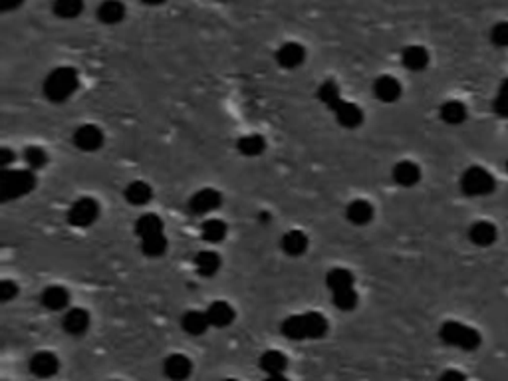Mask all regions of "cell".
I'll use <instances>...</instances> for the list:
<instances>
[{"instance_id": "4fadbf2b", "label": "cell", "mask_w": 508, "mask_h": 381, "mask_svg": "<svg viewBox=\"0 0 508 381\" xmlns=\"http://www.w3.org/2000/svg\"><path fill=\"white\" fill-rule=\"evenodd\" d=\"M374 94L379 102H397L401 98V84L393 76H379L374 82Z\"/></svg>"}, {"instance_id": "d6a6232c", "label": "cell", "mask_w": 508, "mask_h": 381, "mask_svg": "<svg viewBox=\"0 0 508 381\" xmlns=\"http://www.w3.org/2000/svg\"><path fill=\"white\" fill-rule=\"evenodd\" d=\"M52 10L62 20H74L84 12V0H54Z\"/></svg>"}, {"instance_id": "1f68e13d", "label": "cell", "mask_w": 508, "mask_h": 381, "mask_svg": "<svg viewBox=\"0 0 508 381\" xmlns=\"http://www.w3.org/2000/svg\"><path fill=\"white\" fill-rule=\"evenodd\" d=\"M354 282H356V278H354V274L347 268H332L328 274H326V286H328L332 292L344 290V288H352Z\"/></svg>"}, {"instance_id": "60d3db41", "label": "cell", "mask_w": 508, "mask_h": 381, "mask_svg": "<svg viewBox=\"0 0 508 381\" xmlns=\"http://www.w3.org/2000/svg\"><path fill=\"white\" fill-rule=\"evenodd\" d=\"M464 375L463 373H459V371H445L443 373V380H463Z\"/></svg>"}, {"instance_id": "d4e9b609", "label": "cell", "mask_w": 508, "mask_h": 381, "mask_svg": "<svg viewBox=\"0 0 508 381\" xmlns=\"http://www.w3.org/2000/svg\"><path fill=\"white\" fill-rule=\"evenodd\" d=\"M308 245H310V240H308L306 233H302V231H290L280 240V247L288 256H302L308 250Z\"/></svg>"}, {"instance_id": "836d02e7", "label": "cell", "mask_w": 508, "mask_h": 381, "mask_svg": "<svg viewBox=\"0 0 508 381\" xmlns=\"http://www.w3.org/2000/svg\"><path fill=\"white\" fill-rule=\"evenodd\" d=\"M334 294V306L338 310H342V312H352V310L358 308V302H359V296L358 292L354 290V286L352 288H344V290H336Z\"/></svg>"}, {"instance_id": "f1b7e54d", "label": "cell", "mask_w": 508, "mask_h": 381, "mask_svg": "<svg viewBox=\"0 0 508 381\" xmlns=\"http://www.w3.org/2000/svg\"><path fill=\"white\" fill-rule=\"evenodd\" d=\"M167 249H169V240H167L165 233H157V235L141 238V252H143L145 256H149V258H159V256H163L165 252H167Z\"/></svg>"}, {"instance_id": "8fae6325", "label": "cell", "mask_w": 508, "mask_h": 381, "mask_svg": "<svg viewBox=\"0 0 508 381\" xmlns=\"http://www.w3.org/2000/svg\"><path fill=\"white\" fill-rule=\"evenodd\" d=\"M62 328L70 336H84L90 328V312L84 308L68 310L64 320H62Z\"/></svg>"}, {"instance_id": "ee69618b", "label": "cell", "mask_w": 508, "mask_h": 381, "mask_svg": "<svg viewBox=\"0 0 508 381\" xmlns=\"http://www.w3.org/2000/svg\"><path fill=\"white\" fill-rule=\"evenodd\" d=\"M507 171H508V161H507Z\"/></svg>"}, {"instance_id": "e575fe53", "label": "cell", "mask_w": 508, "mask_h": 381, "mask_svg": "<svg viewBox=\"0 0 508 381\" xmlns=\"http://www.w3.org/2000/svg\"><path fill=\"white\" fill-rule=\"evenodd\" d=\"M24 163H26V167L32 169V171H38V169H42L46 167V163H48V153H46L42 147H26L24 149Z\"/></svg>"}, {"instance_id": "5b68a950", "label": "cell", "mask_w": 508, "mask_h": 381, "mask_svg": "<svg viewBox=\"0 0 508 381\" xmlns=\"http://www.w3.org/2000/svg\"><path fill=\"white\" fill-rule=\"evenodd\" d=\"M439 337L443 344L459 348L464 352H473L480 346V334L475 328L464 326L461 322H445L439 330Z\"/></svg>"}, {"instance_id": "8992f818", "label": "cell", "mask_w": 508, "mask_h": 381, "mask_svg": "<svg viewBox=\"0 0 508 381\" xmlns=\"http://www.w3.org/2000/svg\"><path fill=\"white\" fill-rule=\"evenodd\" d=\"M461 190L469 197H484L494 190V177L482 167H469L461 177Z\"/></svg>"}, {"instance_id": "2e32d148", "label": "cell", "mask_w": 508, "mask_h": 381, "mask_svg": "<svg viewBox=\"0 0 508 381\" xmlns=\"http://www.w3.org/2000/svg\"><path fill=\"white\" fill-rule=\"evenodd\" d=\"M207 318H209L210 326H215V328H228L230 324L235 322L237 314H235V308L228 302L217 300L207 308Z\"/></svg>"}, {"instance_id": "d590c367", "label": "cell", "mask_w": 508, "mask_h": 381, "mask_svg": "<svg viewBox=\"0 0 508 381\" xmlns=\"http://www.w3.org/2000/svg\"><path fill=\"white\" fill-rule=\"evenodd\" d=\"M494 114L498 118H508V78L502 82V86L494 98Z\"/></svg>"}, {"instance_id": "7a4b0ae2", "label": "cell", "mask_w": 508, "mask_h": 381, "mask_svg": "<svg viewBox=\"0 0 508 381\" xmlns=\"http://www.w3.org/2000/svg\"><path fill=\"white\" fill-rule=\"evenodd\" d=\"M329 324L324 314L320 312H306V314H296L286 318L280 324V334L288 339H320L328 334Z\"/></svg>"}, {"instance_id": "f546056e", "label": "cell", "mask_w": 508, "mask_h": 381, "mask_svg": "<svg viewBox=\"0 0 508 381\" xmlns=\"http://www.w3.org/2000/svg\"><path fill=\"white\" fill-rule=\"evenodd\" d=\"M226 233H228L226 222L221 219L205 220L203 227H201V236H203V240H207L210 245L223 242L224 238H226Z\"/></svg>"}, {"instance_id": "52a82bcc", "label": "cell", "mask_w": 508, "mask_h": 381, "mask_svg": "<svg viewBox=\"0 0 508 381\" xmlns=\"http://www.w3.org/2000/svg\"><path fill=\"white\" fill-rule=\"evenodd\" d=\"M100 219V203L91 197H82L68 211V222L75 229H88Z\"/></svg>"}, {"instance_id": "74e56055", "label": "cell", "mask_w": 508, "mask_h": 381, "mask_svg": "<svg viewBox=\"0 0 508 381\" xmlns=\"http://www.w3.org/2000/svg\"><path fill=\"white\" fill-rule=\"evenodd\" d=\"M16 296H18V284L12 282V280H2L0 282V300L2 302H10Z\"/></svg>"}, {"instance_id": "5bb4252c", "label": "cell", "mask_w": 508, "mask_h": 381, "mask_svg": "<svg viewBox=\"0 0 508 381\" xmlns=\"http://www.w3.org/2000/svg\"><path fill=\"white\" fill-rule=\"evenodd\" d=\"M163 371L171 380H187L193 371V364L183 353H171L163 362Z\"/></svg>"}, {"instance_id": "e0dca14e", "label": "cell", "mask_w": 508, "mask_h": 381, "mask_svg": "<svg viewBox=\"0 0 508 381\" xmlns=\"http://www.w3.org/2000/svg\"><path fill=\"white\" fill-rule=\"evenodd\" d=\"M40 302L50 312H60L68 308L70 304V292L64 286H48L40 296Z\"/></svg>"}, {"instance_id": "4316f807", "label": "cell", "mask_w": 508, "mask_h": 381, "mask_svg": "<svg viewBox=\"0 0 508 381\" xmlns=\"http://www.w3.org/2000/svg\"><path fill=\"white\" fill-rule=\"evenodd\" d=\"M237 149L244 157H258L266 151V139L258 133H251V135H244L237 141Z\"/></svg>"}, {"instance_id": "ba28073f", "label": "cell", "mask_w": 508, "mask_h": 381, "mask_svg": "<svg viewBox=\"0 0 508 381\" xmlns=\"http://www.w3.org/2000/svg\"><path fill=\"white\" fill-rule=\"evenodd\" d=\"M223 203V197L217 189H201L199 193H194L189 201V213L194 217H205L212 211H217Z\"/></svg>"}, {"instance_id": "d6986e66", "label": "cell", "mask_w": 508, "mask_h": 381, "mask_svg": "<svg viewBox=\"0 0 508 381\" xmlns=\"http://www.w3.org/2000/svg\"><path fill=\"white\" fill-rule=\"evenodd\" d=\"M209 326L210 322L209 318H207V312H201V310H189L181 318V328L189 336H203Z\"/></svg>"}, {"instance_id": "ac0fdd59", "label": "cell", "mask_w": 508, "mask_h": 381, "mask_svg": "<svg viewBox=\"0 0 508 381\" xmlns=\"http://www.w3.org/2000/svg\"><path fill=\"white\" fill-rule=\"evenodd\" d=\"M345 217L352 224L356 227H363V224H370L372 219H374V206L370 201L365 199H356L352 201L347 209H345Z\"/></svg>"}, {"instance_id": "83f0119b", "label": "cell", "mask_w": 508, "mask_h": 381, "mask_svg": "<svg viewBox=\"0 0 508 381\" xmlns=\"http://www.w3.org/2000/svg\"><path fill=\"white\" fill-rule=\"evenodd\" d=\"M157 233H163V220L155 213H145L135 220V235L139 238L157 235Z\"/></svg>"}, {"instance_id": "44dd1931", "label": "cell", "mask_w": 508, "mask_h": 381, "mask_svg": "<svg viewBox=\"0 0 508 381\" xmlns=\"http://www.w3.org/2000/svg\"><path fill=\"white\" fill-rule=\"evenodd\" d=\"M496 236H498V231L489 220H478L469 229V238L477 247H491V245H494Z\"/></svg>"}, {"instance_id": "277c9868", "label": "cell", "mask_w": 508, "mask_h": 381, "mask_svg": "<svg viewBox=\"0 0 508 381\" xmlns=\"http://www.w3.org/2000/svg\"><path fill=\"white\" fill-rule=\"evenodd\" d=\"M34 189H36V175L32 169H4V173L0 177L2 203L26 197Z\"/></svg>"}, {"instance_id": "4dcf8cb0", "label": "cell", "mask_w": 508, "mask_h": 381, "mask_svg": "<svg viewBox=\"0 0 508 381\" xmlns=\"http://www.w3.org/2000/svg\"><path fill=\"white\" fill-rule=\"evenodd\" d=\"M439 114H441V119L448 125H459L466 119V107L464 103L457 102V100H448L441 105Z\"/></svg>"}, {"instance_id": "ab89813d", "label": "cell", "mask_w": 508, "mask_h": 381, "mask_svg": "<svg viewBox=\"0 0 508 381\" xmlns=\"http://www.w3.org/2000/svg\"><path fill=\"white\" fill-rule=\"evenodd\" d=\"M24 4V0H0V10L2 12H12L16 8H20Z\"/></svg>"}, {"instance_id": "9a60e30c", "label": "cell", "mask_w": 508, "mask_h": 381, "mask_svg": "<svg viewBox=\"0 0 508 381\" xmlns=\"http://www.w3.org/2000/svg\"><path fill=\"white\" fill-rule=\"evenodd\" d=\"M258 366H260V369H262L269 378L278 380V378L284 375L286 367H288V360H286L284 353L276 352V350H269V352H264L260 355Z\"/></svg>"}, {"instance_id": "6da1fadb", "label": "cell", "mask_w": 508, "mask_h": 381, "mask_svg": "<svg viewBox=\"0 0 508 381\" xmlns=\"http://www.w3.org/2000/svg\"><path fill=\"white\" fill-rule=\"evenodd\" d=\"M316 96H318V100L324 103L329 112L336 116L338 123H340L342 127H345V130H356V127L361 125V121H363V112H361V107L356 105V103L342 100L340 88H338V84H336L334 80L324 82V84L320 86Z\"/></svg>"}, {"instance_id": "b9f144b4", "label": "cell", "mask_w": 508, "mask_h": 381, "mask_svg": "<svg viewBox=\"0 0 508 381\" xmlns=\"http://www.w3.org/2000/svg\"><path fill=\"white\" fill-rule=\"evenodd\" d=\"M143 4H147V6H159V4H163L165 0H141Z\"/></svg>"}, {"instance_id": "9c48e42d", "label": "cell", "mask_w": 508, "mask_h": 381, "mask_svg": "<svg viewBox=\"0 0 508 381\" xmlns=\"http://www.w3.org/2000/svg\"><path fill=\"white\" fill-rule=\"evenodd\" d=\"M74 145L80 151H86V153H93L98 149H102L104 145V132L96 125H80L74 132Z\"/></svg>"}, {"instance_id": "484cf974", "label": "cell", "mask_w": 508, "mask_h": 381, "mask_svg": "<svg viewBox=\"0 0 508 381\" xmlns=\"http://www.w3.org/2000/svg\"><path fill=\"white\" fill-rule=\"evenodd\" d=\"M123 195H125L127 203H131L135 206H143L153 199V189H151L149 183H145V181H134V183H129L125 187Z\"/></svg>"}, {"instance_id": "7c38bea8", "label": "cell", "mask_w": 508, "mask_h": 381, "mask_svg": "<svg viewBox=\"0 0 508 381\" xmlns=\"http://www.w3.org/2000/svg\"><path fill=\"white\" fill-rule=\"evenodd\" d=\"M60 369V360L52 352H38L32 355L30 371L36 378H52Z\"/></svg>"}, {"instance_id": "8d00e7d4", "label": "cell", "mask_w": 508, "mask_h": 381, "mask_svg": "<svg viewBox=\"0 0 508 381\" xmlns=\"http://www.w3.org/2000/svg\"><path fill=\"white\" fill-rule=\"evenodd\" d=\"M491 42L496 48H508V22H498L491 30Z\"/></svg>"}, {"instance_id": "603a6c76", "label": "cell", "mask_w": 508, "mask_h": 381, "mask_svg": "<svg viewBox=\"0 0 508 381\" xmlns=\"http://www.w3.org/2000/svg\"><path fill=\"white\" fill-rule=\"evenodd\" d=\"M125 18V6L120 0H104L98 8V20L107 26H116Z\"/></svg>"}, {"instance_id": "f35d334b", "label": "cell", "mask_w": 508, "mask_h": 381, "mask_svg": "<svg viewBox=\"0 0 508 381\" xmlns=\"http://www.w3.org/2000/svg\"><path fill=\"white\" fill-rule=\"evenodd\" d=\"M15 159H16L15 151H10L8 147H2V149H0V163H2L4 169H6L10 163H15Z\"/></svg>"}, {"instance_id": "3957f363", "label": "cell", "mask_w": 508, "mask_h": 381, "mask_svg": "<svg viewBox=\"0 0 508 381\" xmlns=\"http://www.w3.org/2000/svg\"><path fill=\"white\" fill-rule=\"evenodd\" d=\"M78 88H80V76L70 66H60L52 70L42 84L46 100L54 103H64L66 100H70Z\"/></svg>"}, {"instance_id": "30bf717a", "label": "cell", "mask_w": 508, "mask_h": 381, "mask_svg": "<svg viewBox=\"0 0 508 381\" xmlns=\"http://www.w3.org/2000/svg\"><path fill=\"white\" fill-rule=\"evenodd\" d=\"M304 60H306V48L298 42H286L276 50V62L280 68H286V70L300 68Z\"/></svg>"}, {"instance_id": "7402d4cb", "label": "cell", "mask_w": 508, "mask_h": 381, "mask_svg": "<svg viewBox=\"0 0 508 381\" xmlns=\"http://www.w3.org/2000/svg\"><path fill=\"white\" fill-rule=\"evenodd\" d=\"M401 62L411 72H423L429 66V52L423 46H407L401 54Z\"/></svg>"}, {"instance_id": "cb8c5ba5", "label": "cell", "mask_w": 508, "mask_h": 381, "mask_svg": "<svg viewBox=\"0 0 508 381\" xmlns=\"http://www.w3.org/2000/svg\"><path fill=\"white\" fill-rule=\"evenodd\" d=\"M194 268L199 272V276L203 278H210L219 272L221 268V256L215 250H201L194 256Z\"/></svg>"}, {"instance_id": "ffe728a7", "label": "cell", "mask_w": 508, "mask_h": 381, "mask_svg": "<svg viewBox=\"0 0 508 381\" xmlns=\"http://www.w3.org/2000/svg\"><path fill=\"white\" fill-rule=\"evenodd\" d=\"M393 181L399 187H415L421 181V169L417 163L399 161L393 167Z\"/></svg>"}, {"instance_id": "7bdbcfd3", "label": "cell", "mask_w": 508, "mask_h": 381, "mask_svg": "<svg viewBox=\"0 0 508 381\" xmlns=\"http://www.w3.org/2000/svg\"><path fill=\"white\" fill-rule=\"evenodd\" d=\"M258 219H260V222H264V224H266V220H270L272 217H270L269 213H260V215H258Z\"/></svg>"}]
</instances>
